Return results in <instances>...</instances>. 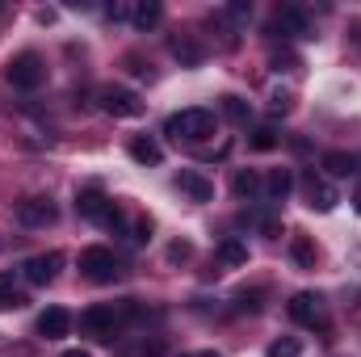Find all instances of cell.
<instances>
[{"label": "cell", "instance_id": "6da1fadb", "mask_svg": "<svg viewBox=\"0 0 361 357\" xmlns=\"http://www.w3.org/2000/svg\"><path fill=\"white\" fill-rule=\"evenodd\" d=\"M4 76H8V85H13V89L30 92V89H38V85L47 80V63H42V55L21 51V55H13V59H8Z\"/></svg>", "mask_w": 361, "mask_h": 357}, {"label": "cell", "instance_id": "7a4b0ae2", "mask_svg": "<svg viewBox=\"0 0 361 357\" xmlns=\"http://www.w3.org/2000/svg\"><path fill=\"white\" fill-rule=\"evenodd\" d=\"M76 210H80V219H89V223H105V227H126V219H122V210L101 193V189H80V198H76Z\"/></svg>", "mask_w": 361, "mask_h": 357}, {"label": "cell", "instance_id": "3957f363", "mask_svg": "<svg viewBox=\"0 0 361 357\" xmlns=\"http://www.w3.org/2000/svg\"><path fill=\"white\" fill-rule=\"evenodd\" d=\"M80 273H85L89 282H97V286H109V282H118V277H122V261H118L109 248L92 244V248L80 253Z\"/></svg>", "mask_w": 361, "mask_h": 357}, {"label": "cell", "instance_id": "277c9868", "mask_svg": "<svg viewBox=\"0 0 361 357\" xmlns=\"http://www.w3.org/2000/svg\"><path fill=\"white\" fill-rule=\"evenodd\" d=\"M173 139H206V135H214V114L210 109H180L169 118V126H164Z\"/></svg>", "mask_w": 361, "mask_h": 357}, {"label": "cell", "instance_id": "5b68a950", "mask_svg": "<svg viewBox=\"0 0 361 357\" xmlns=\"http://www.w3.org/2000/svg\"><path fill=\"white\" fill-rule=\"evenodd\" d=\"M97 101H101V109H105L109 118H139V114H143L139 92L122 89V85H105V89L97 92Z\"/></svg>", "mask_w": 361, "mask_h": 357}, {"label": "cell", "instance_id": "8992f818", "mask_svg": "<svg viewBox=\"0 0 361 357\" xmlns=\"http://www.w3.org/2000/svg\"><path fill=\"white\" fill-rule=\"evenodd\" d=\"M290 320L302 324V328H328V303H324L319 294L302 290V294L290 298Z\"/></svg>", "mask_w": 361, "mask_h": 357}, {"label": "cell", "instance_id": "52a82bcc", "mask_svg": "<svg viewBox=\"0 0 361 357\" xmlns=\"http://www.w3.org/2000/svg\"><path fill=\"white\" fill-rule=\"evenodd\" d=\"M80 332L92 337V341H114V337H118V311L105 307V303L89 307V311L80 315Z\"/></svg>", "mask_w": 361, "mask_h": 357}, {"label": "cell", "instance_id": "ba28073f", "mask_svg": "<svg viewBox=\"0 0 361 357\" xmlns=\"http://www.w3.org/2000/svg\"><path fill=\"white\" fill-rule=\"evenodd\" d=\"M302 198H307V206L311 210H319V214H328V210H336V185L328 177H319V173H307L302 177Z\"/></svg>", "mask_w": 361, "mask_h": 357}, {"label": "cell", "instance_id": "9c48e42d", "mask_svg": "<svg viewBox=\"0 0 361 357\" xmlns=\"http://www.w3.org/2000/svg\"><path fill=\"white\" fill-rule=\"evenodd\" d=\"M273 25H277L281 34H290V38H315V30H311V17H307L298 4H281V8L273 13Z\"/></svg>", "mask_w": 361, "mask_h": 357}, {"label": "cell", "instance_id": "30bf717a", "mask_svg": "<svg viewBox=\"0 0 361 357\" xmlns=\"http://www.w3.org/2000/svg\"><path fill=\"white\" fill-rule=\"evenodd\" d=\"M59 265H63V253H42V257H30L21 265V273H25L30 286H47V282H55Z\"/></svg>", "mask_w": 361, "mask_h": 357}, {"label": "cell", "instance_id": "8fae6325", "mask_svg": "<svg viewBox=\"0 0 361 357\" xmlns=\"http://www.w3.org/2000/svg\"><path fill=\"white\" fill-rule=\"evenodd\" d=\"M17 219L25 227H47V223H55V202L51 198H25V202H17Z\"/></svg>", "mask_w": 361, "mask_h": 357}, {"label": "cell", "instance_id": "7c38bea8", "mask_svg": "<svg viewBox=\"0 0 361 357\" xmlns=\"http://www.w3.org/2000/svg\"><path fill=\"white\" fill-rule=\"evenodd\" d=\"M177 189L189 198V202H210L214 198V185L206 173H197V169H180L177 173Z\"/></svg>", "mask_w": 361, "mask_h": 357}, {"label": "cell", "instance_id": "4fadbf2b", "mask_svg": "<svg viewBox=\"0 0 361 357\" xmlns=\"http://www.w3.org/2000/svg\"><path fill=\"white\" fill-rule=\"evenodd\" d=\"M68 328H72V315H68L63 307H47V311L38 315V337H47V341L68 337Z\"/></svg>", "mask_w": 361, "mask_h": 357}, {"label": "cell", "instance_id": "5bb4252c", "mask_svg": "<svg viewBox=\"0 0 361 357\" xmlns=\"http://www.w3.org/2000/svg\"><path fill=\"white\" fill-rule=\"evenodd\" d=\"M214 257H219V265L240 269V265H248V244H244V240H235V236H227V240H219Z\"/></svg>", "mask_w": 361, "mask_h": 357}, {"label": "cell", "instance_id": "9a60e30c", "mask_svg": "<svg viewBox=\"0 0 361 357\" xmlns=\"http://www.w3.org/2000/svg\"><path fill=\"white\" fill-rule=\"evenodd\" d=\"M130 160H135V164H143V169H147V164L156 169V164L164 160V147H160L156 139H130Z\"/></svg>", "mask_w": 361, "mask_h": 357}, {"label": "cell", "instance_id": "2e32d148", "mask_svg": "<svg viewBox=\"0 0 361 357\" xmlns=\"http://www.w3.org/2000/svg\"><path fill=\"white\" fill-rule=\"evenodd\" d=\"M30 298H25V290L13 282V273H0V311H17V307H25Z\"/></svg>", "mask_w": 361, "mask_h": 357}, {"label": "cell", "instance_id": "e0dca14e", "mask_svg": "<svg viewBox=\"0 0 361 357\" xmlns=\"http://www.w3.org/2000/svg\"><path fill=\"white\" fill-rule=\"evenodd\" d=\"M290 261H294L298 269H315L319 253H315V244H311L307 236H294V240H290Z\"/></svg>", "mask_w": 361, "mask_h": 357}, {"label": "cell", "instance_id": "ac0fdd59", "mask_svg": "<svg viewBox=\"0 0 361 357\" xmlns=\"http://www.w3.org/2000/svg\"><path fill=\"white\" fill-rule=\"evenodd\" d=\"M160 17H164V8H160L156 0H143V4H135V8H130V21H135L139 30H156V25H160Z\"/></svg>", "mask_w": 361, "mask_h": 357}, {"label": "cell", "instance_id": "d6986e66", "mask_svg": "<svg viewBox=\"0 0 361 357\" xmlns=\"http://www.w3.org/2000/svg\"><path fill=\"white\" fill-rule=\"evenodd\" d=\"M231 189H235V198H257L265 189V181H261V173H252V169H240L235 181H231Z\"/></svg>", "mask_w": 361, "mask_h": 357}, {"label": "cell", "instance_id": "ffe728a7", "mask_svg": "<svg viewBox=\"0 0 361 357\" xmlns=\"http://www.w3.org/2000/svg\"><path fill=\"white\" fill-rule=\"evenodd\" d=\"M173 55H177L180 63H185V68H197V63H202V47H197V42H193L189 34L173 38Z\"/></svg>", "mask_w": 361, "mask_h": 357}, {"label": "cell", "instance_id": "44dd1931", "mask_svg": "<svg viewBox=\"0 0 361 357\" xmlns=\"http://www.w3.org/2000/svg\"><path fill=\"white\" fill-rule=\"evenodd\" d=\"M324 169H328V177H349V173H357V160L349 152H328L324 156Z\"/></svg>", "mask_w": 361, "mask_h": 357}, {"label": "cell", "instance_id": "7402d4cb", "mask_svg": "<svg viewBox=\"0 0 361 357\" xmlns=\"http://www.w3.org/2000/svg\"><path fill=\"white\" fill-rule=\"evenodd\" d=\"M290 189H294V177H290V169H273L269 181H265V193H269L273 202H281Z\"/></svg>", "mask_w": 361, "mask_h": 357}, {"label": "cell", "instance_id": "603a6c76", "mask_svg": "<svg viewBox=\"0 0 361 357\" xmlns=\"http://www.w3.org/2000/svg\"><path fill=\"white\" fill-rule=\"evenodd\" d=\"M223 114H227L231 122H248V101L235 97V92H227V97H223Z\"/></svg>", "mask_w": 361, "mask_h": 357}, {"label": "cell", "instance_id": "cb8c5ba5", "mask_svg": "<svg viewBox=\"0 0 361 357\" xmlns=\"http://www.w3.org/2000/svg\"><path fill=\"white\" fill-rule=\"evenodd\" d=\"M298 353H302V345L294 337H281V341H273L269 349H265V357H298Z\"/></svg>", "mask_w": 361, "mask_h": 357}, {"label": "cell", "instance_id": "d4e9b609", "mask_svg": "<svg viewBox=\"0 0 361 357\" xmlns=\"http://www.w3.org/2000/svg\"><path fill=\"white\" fill-rule=\"evenodd\" d=\"M257 152H273L277 147V135H273V126H261V131H252V139H248Z\"/></svg>", "mask_w": 361, "mask_h": 357}, {"label": "cell", "instance_id": "484cf974", "mask_svg": "<svg viewBox=\"0 0 361 357\" xmlns=\"http://www.w3.org/2000/svg\"><path fill=\"white\" fill-rule=\"evenodd\" d=\"M189 257H193V244H189V240H177V244H169V261H173V265L189 261Z\"/></svg>", "mask_w": 361, "mask_h": 357}, {"label": "cell", "instance_id": "4316f807", "mask_svg": "<svg viewBox=\"0 0 361 357\" xmlns=\"http://www.w3.org/2000/svg\"><path fill=\"white\" fill-rule=\"evenodd\" d=\"M273 68H277V72H294V68H298V59H294L290 51H277V55H273Z\"/></svg>", "mask_w": 361, "mask_h": 357}, {"label": "cell", "instance_id": "83f0119b", "mask_svg": "<svg viewBox=\"0 0 361 357\" xmlns=\"http://www.w3.org/2000/svg\"><path fill=\"white\" fill-rule=\"evenodd\" d=\"M130 231H135V236H130L135 244H143V240H152V219H135V227H130Z\"/></svg>", "mask_w": 361, "mask_h": 357}, {"label": "cell", "instance_id": "f1b7e54d", "mask_svg": "<svg viewBox=\"0 0 361 357\" xmlns=\"http://www.w3.org/2000/svg\"><path fill=\"white\" fill-rule=\"evenodd\" d=\"M130 8H135V4H126V0H118V4H109L105 13H109V21H126V17H130Z\"/></svg>", "mask_w": 361, "mask_h": 357}, {"label": "cell", "instance_id": "f546056e", "mask_svg": "<svg viewBox=\"0 0 361 357\" xmlns=\"http://www.w3.org/2000/svg\"><path fill=\"white\" fill-rule=\"evenodd\" d=\"M126 68H130L135 76H152V63H143L139 55H126Z\"/></svg>", "mask_w": 361, "mask_h": 357}, {"label": "cell", "instance_id": "4dcf8cb0", "mask_svg": "<svg viewBox=\"0 0 361 357\" xmlns=\"http://www.w3.org/2000/svg\"><path fill=\"white\" fill-rule=\"evenodd\" d=\"M269 105L286 114V109H290V92H286V89H273V101H269Z\"/></svg>", "mask_w": 361, "mask_h": 357}, {"label": "cell", "instance_id": "1f68e13d", "mask_svg": "<svg viewBox=\"0 0 361 357\" xmlns=\"http://www.w3.org/2000/svg\"><path fill=\"white\" fill-rule=\"evenodd\" d=\"M180 357H223V353H214V349H202V353H180Z\"/></svg>", "mask_w": 361, "mask_h": 357}, {"label": "cell", "instance_id": "d6a6232c", "mask_svg": "<svg viewBox=\"0 0 361 357\" xmlns=\"http://www.w3.org/2000/svg\"><path fill=\"white\" fill-rule=\"evenodd\" d=\"M63 357H92V353H85V349H68Z\"/></svg>", "mask_w": 361, "mask_h": 357}, {"label": "cell", "instance_id": "836d02e7", "mask_svg": "<svg viewBox=\"0 0 361 357\" xmlns=\"http://www.w3.org/2000/svg\"><path fill=\"white\" fill-rule=\"evenodd\" d=\"M353 206H357V214H361V185H357V193H353Z\"/></svg>", "mask_w": 361, "mask_h": 357}]
</instances>
